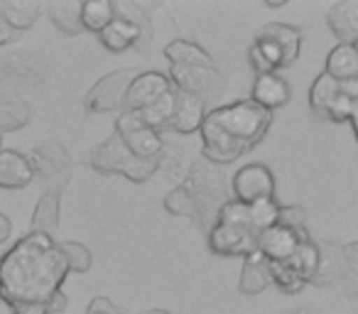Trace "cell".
<instances>
[{"instance_id": "6da1fadb", "label": "cell", "mask_w": 358, "mask_h": 314, "mask_svg": "<svg viewBox=\"0 0 358 314\" xmlns=\"http://www.w3.org/2000/svg\"><path fill=\"white\" fill-rule=\"evenodd\" d=\"M69 278V265L59 250V241L50 234L27 231L0 258V299L8 307L47 302Z\"/></svg>"}, {"instance_id": "7a4b0ae2", "label": "cell", "mask_w": 358, "mask_h": 314, "mask_svg": "<svg viewBox=\"0 0 358 314\" xmlns=\"http://www.w3.org/2000/svg\"><path fill=\"white\" fill-rule=\"evenodd\" d=\"M273 125V113L250 99L234 101L209 110L201 123V160L211 165H231L258 148Z\"/></svg>"}, {"instance_id": "3957f363", "label": "cell", "mask_w": 358, "mask_h": 314, "mask_svg": "<svg viewBox=\"0 0 358 314\" xmlns=\"http://www.w3.org/2000/svg\"><path fill=\"white\" fill-rule=\"evenodd\" d=\"M89 165H91V170H96L103 177L120 175V177H125V180L135 182V185H143V182H148L150 177L159 170L162 157H148V160L135 157V155L125 148L120 135L113 130L103 143H99L89 152Z\"/></svg>"}, {"instance_id": "277c9868", "label": "cell", "mask_w": 358, "mask_h": 314, "mask_svg": "<svg viewBox=\"0 0 358 314\" xmlns=\"http://www.w3.org/2000/svg\"><path fill=\"white\" fill-rule=\"evenodd\" d=\"M182 187H185L187 194L194 201V216H192L194 224L199 229L209 231L214 226L216 214L224 206V201H229L224 180L216 172V165H211L206 160H196L189 167V172H187Z\"/></svg>"}, {"instance_id": "5b68a950", "label": "cell", "mask_w": 358, "mask_h": 314, "mask_svg": "<svg viewBox=\"0 0 358 314\" xmlns=\"http://www.w3.org/2000/svg\"><path fill=\"white\" fill-rule=\"evenodd\" d=\"M30 162H32V170H35V177H40L42 185L47 187V192L62 194V190L69 185L71 155L57 140L37 145L35 152L30 155Z\"/></svg>"}, {"instance_id": "8992f818", "label": "cell", "mask_w": 358, "mask_h": 314, "mask_svg": "<svg viewBox=\"0 0 358 314\" xmlns=\"http://www.w3.org/2000/svg\"><path fill=\"white\" fill-rule=\"evenodd\" d=\"M140 74V69H115L110 74L101 76L84 96V108L89 113H115L123 110L125 94L128 86L135 76Z\"/></svg>"}, {"instance_id": "52a82bcc", "label": "cell", "mask_w": 358, "mask_h": 314, "mask_svg": "<svg viewBox=\"0 0 358 314\" xmlns=\"http://www.w3.org/2000/svg\"><path fill=\"white\" fill-rule=\"evenodd\" d=\"M115 133L120 135L125 148L135 157H143V160H148V157H162V150H164L162 133L148 128L140 120L138 110H120L118 118H115Z\"/></svg>"}, {"instance_id": "ba28073f", "label": "cell", "mask_w": 358, "mask_h": 314, "mask_svg": "<svg viewBox=\"0 0 358 314\" xmlns=\"http://www.w3.org/2000/svg\"><path fill=\"white\" fill-rule=\"evenodd\" d=\"M206 234H209V250L224 258H245L258 245V234L243 224L214 221V226Z\"/></svg>"}, {"instance_id": "9c48e42d", "label": "cell", "mask_w": 358, "mask_h": 314, "mask_svg": "<svg viewBox=\"0 0 358 314\" xmlns=\"http://www.w3.org/2000/svg\"><path fill=\"white\" fill-rule=\"evenodd\" d=\"M231 190H234V199L241 204H255L260 199H275V177L270 167L260 165V162H250L243 165L231 180Z\"/></svg>"}, {"instance_id": "30bf717a", "label": "cell", "mask_w": 358, "mask_h": 314, "mask_svg": "<svg viewBox=\"0 0 358 314\" xmlns=\"http://www.w3.org/2000/svg\"><path fill=\"white\" fill-rule=\"evenodd\" d=\"M167 79L174 91L196 96L201 101L214 96L224 86L221 71L216 66H169Z\"/></svg>"}, {"instance_id": "8fae6325", "label": "cell", "mask_w": 358, "mask_h": 314, "mask_svg": "<svg viewBox=\"0 0 358 314\" xmlns=\"http://www.w3.org/2000/svg\"><path fill=\"white\" fill-rule=\"evenodd\" d=\"M317 248H319V265L309 285L331 287V285H338V283H348L351 285L348 290L353 292L356 278L348 273L346 255H343V243H336V241H317Z\"/></svg>"}, {"instance_id": "7c38bea8", "label": "cell", "mask_w": 358, "mask_h": 314, "mask_svg": "<svg viewBox=\"0 0 358 314\" xmlns=\"http://www.w3.org/2000/svg\"><path fill=\"white\" fill-rule=\"evenodd\" d=\"M309 236L307 229H285V226H270L258 236V250L268 263H282V260L292 258L294 250L299 248L304 238Z\"/></svg>"}, {"instance_id": "4fadbf2b", "label": "cell", "mask_w": 358, "mask_h": 314, "mask_svg": "<svg viewBox=\"0 0 358 314\" xmlns=\"http://www.w3.org/2000/svg\"><path fill=\"white\" fill-rule=\"evenodd\" d=\"M167 91H172L167 74L162 71H140L128 86V94H125L123 110H143L150 104L164 96Z\"/></svg>"}, {"instance_id": "5bb4252c", "label": "cell", "mask_w": 358, "mask_h": 314, "mask_svg": "<svg viewBox=\"0 0 358 314\" xmlns=\"http://www.w3.org/2000/svg\"><path fill=\"white\" fill-rule=\"evenodd\" d=\"M204 101L196 99V96L182 94V91H174V115L169 120V128L179 135H194L199 133L201 123H204Z\"/></svg>"}, {"instance_id": "9a60e30c", "label": "cell", "mask_w": 358, "mask_h": 314, "mask_svg": "<svg viewBox=\"0 0 358 314\" xmlns=\"http://www.w3.org/2000/svg\"><path fill=\"white\" fill-rule=\"evenodd\" d=\"M289 84L280 74H255L253 89H250V101L260 108L270 110L282 108L289 101Z\"/></svg>"}, {"instance_id": "2e32d148", "label": "cell", "mask_w": 358, "mask_h": 314, "mask_svg": "<svg viewBox=\"0 0 358 314\" xmlns=\"http://www.w3.org/2000/svg\"><path fill=\"white\" fill-rule=\"evenodd\" d=\"M35 180L27 155L17 150H0V190H22Z\"/></svg>"}, {"instance_id": "e0dca14e", "label": "cell", "mask_w": 358, "mask_h": 314, "mask_svg": "<svg viewBox=\"0 0 358 314\" xmlns=\"http://www.w3.org/2000/svg\"><path fill=\"white\" fill-rule=\"evenodd\" d=\"M327 25L338 45H356L358 40V0H338L329 8Z\"/></svg>"}, {"instance_id": "ac0fdd59", "label": "cell", "mask_w": 358, "mask_h": 314, "mask_svg": "<svg viewBox=\"0 0 358 314\" xmlns=\"http://www.w3.org/2000/svg\"><path fill=\"white\" fill-rule=\"evenodd\" d=\"M255 37L273 40L282 52L285 66H292L299 59V52H302V32H299V27L289 25V22H268V25H263L255 32Z\"/></svg>"}, {"instance_id": "d6986e66", "label": "cell", "mask_w": 358, "mask_h": 314, "mask_svg": "<svg viewBox=\"0 0 358 314\" xmlns=\"http://www.w3.org/2000/svg\"><path fill=\"white\" fill-rule=\"evenodd\" d=\"M270 263L253 250L250 255L243 258V268H241V278H238V290L245 297H255V294L265 292L270 287Z\"/></svg>"}, {"instance_id": "ffe728a7", "label": "cell", "mask_w": 358, "mask_h": 314, "mask_svg": "<svg viewBox=\"0 0 358 314\" xmlns=\"http://www.w3.org/2000/svg\"><path fill=\"white\" fill-rule=\"evenodd\" d=\"M99 40H101V45H103V50L113 52V55H120V52H128V50H133V47H138L140 32L130 20L115 15L113 20L99 32Z\"/></svg>"}, {"instance_id": "44dd1931", "label": "cell", "mask_w": 358, "mask_h": 314, "mask_svg": "<svg viewBox=\"0 0 358 314\" xmlns=\"http://www.w3.org/2000/svg\"><path fill=\"white\" fill-rule=\"evenodd\" d=\"M164 59L169 66H216L214 57L192 40H172L164 47Z\"/></svg>"}, {"instance_id": "7402d4cb", "label": "cell", "mask_w": 358, "mask_h": 314, "mask_svg": "<svg viewBox=\"0 0 358 314\" xmlns=\"http://www.w3.org/2000/svg\"><path fill=\"white\" fill-rule=\"evenodd\" d=\"M324 74L334 81H353L358 79V50L356 45H336L327 57Z\"/></svg>"}, {"instance_id": "603a6c76", "label": "cell", "mask_w": 358, "mask_h": 314, "mask_svg": "<svg viewBox=\"0 0 358 314\" xmlns=\"http://www.w3.org/2000/svg\"><path fill=\"white\" fill-rule=\"evenodd\" d=\"M248 59L255 74H278L280 69H285L282 52L268 37H255V42L248 50Z\"/></svg>"}, {"instance_id": "cb8c5ba5", "label": "cell", "mask_w": 358, "mask_h": 314, "mask_svg": "<svg viewBox=\"0 0 358 314\" xmlns=\"http://www.w3.org/2000/svg\"><path fill=\"white\" fill-rule=\"evenodd\" d=\"M0 15L15 32L30 30L42 15V6L37 0H6L0 3Z\"/></svg>"}, {"instance_id": "d4e9b609", "label": "cell", "mask_w": 358, "mask_h": 314, "mask_svg": "<svg viewBox=\"0 0 358 314\" xmlns=\"http://www.w3.org/2000/svg\"><path fill=\"white\" fill-rule=\"evenodd\" d=\"M59 216H62V194L45 192V194L40 197V201H37V206H35L30 231H35V234L55 236L57 226H59Z\"/></svg>"}, {"instance_id": "484cf974", "label": "cell", "mask_w": 358, "mask_h": 314, "mask_svg": "<svg viewBox=\"0 0 358 314\" xmlns=\"http://www.w3.org/2000/svg\"><path fill=\"white\" fill-rule=\"evenodd\" d=\"M47 13H50V20L55 22V27L59 32L69 37H76L84 32L81 27V3L79 0H55L47 6Z\"/></svg>"}, {"instance_id": "4316f807", "label": "cell", "mask_w": 358, "mask_h": 314, "mask_svg": "<svg viewBox=\"0 0 358 314\" xmlns=\"http://www.w3.org/2000/svg\"><path fill=\"white\" fill-rule=\"evenodd\" d=\"M341 94V81H334L331 76L322 74L314 79L312 89H309V110H312L317 118H324L327 108L334 104V99Z\"/></svg>"}, {"instance_id": "83f0119b", "label": "cell", "mask_w": 358, "mask_h": 314, "mask_svg": "<svg viewBox=\"0 0 358 314\" xmlns=\"http://www.w3.org/2000/svg\"><path fill=\"white\" fill-rule=\"evenodd\" d=\"M32 120V106L20 99L0 101V135L15 133Z\"/></svg>"}, {"instance_id": "f1b7e54d", "label": "cell", "mask_w": 358, "mask_h": 314, "mask_svg": "<svg viewBox=\"0 0 358 314\" xmlns=\"http://www.w3.org/2000/svg\"><path fill=\"white\" fill-rule=\"evenodd\" d=\"M81 27L99 35L106 25L115 17V8L110 0H86L81 3Z\"/></svg>"}, {"instance_id": "f546056e", "label": "cell", "mask_w": 358, "mask_h": 314, "mask_svg": "<svg viewBox=\"0 0 358 314\" xmlns=\"http://www.w3.org/2000/svg\"><path fill=\"white\" fill-rule=\"evenodd\" d=\"M140 120H143L148 128L157 130V133H162L164 128H169V120H172L174 115V89L167 91L164 96H159L155 104H150L148 108L138 110Z\"/></svg>"}, {"instance_id": "4dcf8cb0", "label": "cell", "mask_w": 358, "mask_h": 314, "mask_svg": "<svg viewBox=\"0 0 358 314\" xmlns=\"http://www.w3.org/2000/svg\"><path fill=\"white\" fill-rule=\"evenodd\" d=\"M59 250L64 253L66 265H69V273H89L91 265H94V255L86 248L84 243H76V241H59Z\"/></svg>"}, {"instance_id": "1f68e13d", "label": "cell", "mask_w": 358, "mask_h": 314, "mask_svg": "<svg viewBox=\"0 0 358 314\" xmlns=\"http://www.w3.org/2000/svg\"><path fill=\"white\" fill-rule=\"evenodd\" d=\"M162 206L169 216H189V219L194 216V201H192V197L187 194V190L182 185H177L174 190L167 192Z\"/></svg>"}, {"instance_id": "d6a6232c", "label": "cell", "mask_w": 358, "mask_h": 314, "mask_svg": "<svg viewBox=\"0 0 358 314\" xmlns=\"http://www.w3.org/2000/svg\"><path fill=\"white\" fill-rule=\"evenodd\" d=\"M307 211L297 204H280L278 209V226L285 229H307Z\"/></svg>"}, {"instance_id": "836d02e7", "label": "cell", "mask_w": 358, "mask_h": 314, "mask_svg": "<svg viewBox=\"0 0 358 314\" xmlns=\"http://www.w3.org/2000/svg\"><path fill=\"white\" fill-rule=\"evenodd\" d=\"M86 314H120V309L113 304V299L103 297V294H96L89 302V307H86Z\"/></svg>"}, {"instance_id": "e575fe53", "label": "cell", "mask_w": 358, "mask_h": 314, "mask_svg": "<svg viewBox=\"0 0 358 314\" xmlns=\"http://www.w3.org/2000/svg\"><path fill=\"white\" fill-rule=\"evenodd\" d=\"M66 307H69V297H66L62 290L50 299V302H47V312H62V314H64Z\"/></svg>"}, {"instance_id": "d590c367", "label": "cell", "mask_w": 358, "mask_h": 314, "mask_svg": "<svg viewBox=\"0 0 358 314\" xmlns=\"http://www.w3.org/2000/svg\"><path fill=\"white\" fill-rule=\"evenodd\" d=\"M15 40H17V32L8 25L6 17L0 15V45H10V42H15Z\"/></svg>"}, {"instance_id": "8d00e7d4", "label": "cell", "mask_w": 358, "mask_h": 314, "mask_svg": "<svg viewBox=\"0 0 358 314\" xmlns=\"http://www.w3.org/2000/svg\"><path fill=\"white\" fill-rule=\"evenodd\" d=\"M10 234H13V221H10V216L0 214V243H6V241L10 238Z\"/></svg>"}, {"instance_id": "74e56055", "label": "cell", "mask_w": 358, "mask_h": 314, "mask_svg": "<svg viewBox=\"0 0 358 314\" xmlns=\"http://www.w3.org/2000/svg\"><path fill=\"white\" fill-rule=\"evenodd\" d=\"M13 314H47V309L40 304H22V307H13Z\"/></svg>"}, {"instance_id": "f35d334b", "label": "cell", "mask_w": 358, "mask_h": 314, "mask_svg": "<svg viewBox=\"0 0 358 314\" xmlns=\"http://www.w3.org/2000/svg\"><path fill=\"white\" fill-rule=\"evenodd\" d=\"M285 3H287V0H265V6L268 8H282Z\"/></svg>"}, {"instance_id": "ab89813d", "label": "cell", "mask_w": 358, "mask_h": 314, "mask_svg": "<svg viewBox=\"0 0 358 314\" xmlns=\"http://www.w3.org/2000/svg\"><path fill=\"white\" fill-rule=\"evenodd\" d=\"M138 314H169V312H167V309L155 307V309H145V312H138Z\"/></svg>"}, {"instance_id": "60d3db41", "label": "cell", "mask_w": 358, "mask_h": 314, "mask_svg": "<svg viewBox=\"0 0 358 314\" xmlns=\"http://www.w3.org/2000/svg\"><path fill=\"white\" fill-rule=\"evenodd\" d=\"M287 314H317V312H312V309H292V312H287Z\"/></svg>"}, {"instance_id": "b9f144b4", "label": "cell", "mask_w": 358, "mask_h": 314, "mask_svg": "<svg viewBox=\"0 0 358 314\" xmlns=\"http://www.w3.org/2000/svg\"><path fill=\"white\" fill-rule=\"evenodd\" d=\"M0 150H3V138H0Z\"/></svg>"}, {"instance_id": "7bdbcfd3", "label": "cell", "mask_w": 358, "mask_h": 314, "mask_svg": "<svg viewBox=\"0 0 358 314\" xmlns=\"http://www.w3.org/2000/svg\"><path fill=\"white\" fill-rule=\"evenodd\" d=\"M47 314H62V312H47Z\"/></svg>"}]
</instances>
